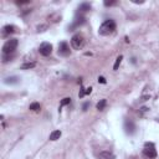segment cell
<instances>
[{"label": "cell", "instance_id": "1", "mask_svg": "<svg viewBox=\"0 0 159 159\" xmlns=\"http://www.w3.org/2000/svg\"><path fill=\"white\" fill-rule=\"evenodd\" d=\"M114 30H116V22L109 19V20H106V21L99 26L98 34H99L101 36H108V35L113 34Z\"/></svg>", "mask_w": 159, "mask_h": 159}, {"label": "cell", "instance_id": "2", "mask_svg": "<svg viewBox=\"0 0 159 159\" xmlns=\"http://www.w3.org/2000/svg\"><path fill=\"white\" fill-rule=\"evenodd\" d=\"M17 45H19L17 39H10V40H7V41L4 43V46H2V53H4V55H10V53H12V52L16 50Z\"/></svg>", "mask_w": 159, "mask_h": 159}, {"label": "cell", "instance_id": "3", "mask_svg": "<svg viewBox=\"0 0 159 159\" xmlns=\"http://www.w3.org/2000/svg\"><path fill=\"white\" fill-rule=\"evenodd\" d=\"M83 45H84V37H83L82 34H76V35L72 36V39H71V46H72V48L81 50L83 47Z\"/></svg>", "mask_w": 159, "mask_h": 159}, {"label": "cell", "instance_id": "4", "mask_svg": "<svg viewBox=\"0 0 159 159\" xmlns=\"http://www.w3.org/2000/svg\"><path fill=\"white\" fill-rule=\"evenodd\" d=\"M143 154L144 157L149 158V159H153L157 157V150H155V145L152 143V142H147L144 144V148H143Z\"/></svg>", "mask_w": 159, "mask_h": 159}, {"label": "cell", "instance_id": "5", "mask_svg": "<svg viewBox=\"0 0 159 159\" xmlns=\"http://www.w3.org/2000/svg\"><path fill=\"white\" fill-rule=\"evenodd\" d=\"M39 52L42 55V56H48L51 55L52 52V45L50 42H42L39 47Z\"/></svg>", "mask_w": 159, "mask_h": 159}, {"label": "cell", "instance_id": "6", "mask_svg": "<svg viewBox=\"0 0 159 159\" xmlns=\"http://www.w3.org/2000/svg\"><path fill=\"white\" fill-rule=\"evenodd\" d=\"M58 55H61V56H68L70 55V46H68L67 42H65V41L60 42V45H58Z\"/></svg>", "mask_w": 159, "mask_h": 159}, {"label": "cell", "instance_id": "7", "mask_svg": "<svg viewBox=\"0 0 159 159\" xmlns=\"http://www.w3.org/2000/svg\"><path fill=\"white\" fill-rule=\"evenodd\" d=\"M98 159H116V155L111 150H102L98 153Z\"/></svg>", "mask_w": 159, "mask_h": 159}, {"label": "cell", "instance_id": "8", "mask_svg": "<svg viewBox=\"0 0 159 159\" xmlns=\"http://www.w3.org/2000/svg\"><path fill=\"white\" fill-rule=\"evenodd\" d=\"M124 128H125V132H127L128 134H133V133L135 132V125H134V123H133L132 120H125Z\"/></svg>", "mask_w": 159, "mask_h": 159}, {"label": "cell", "instance_id": "9", "mask_svg": "<svg viewBox=\"0 0 159 159\" xmlns=\"http://www.w3.org/2000/svg\"><path fill=\"white\" fill-rule=\"evenodd\" d=\"M15 31H16V26H14V25H5L2 27V35L4 36H6L9 34H14Z\"/></svg>", "mask_w": 159, "mask_h": 159}, {"label": "cell", "instance_id": "10", "mask_svg": "<svg viewBox=\"0 0 159 159\" xmlns=\"http://www.w3.org/2000/svg\"><path fill=\"white\" fill-rule=\"evenodd\" d=\"M60 137H61V130H58V129L52 130L50 134V140H57V139H60Z\"/></svg>", "mask_w": 159, "mask_h": 159}, {"label": "cell", "instance_id": "11", "mask_svg": "<svg viewBox=\"0 0 159 159\" xmlns=\"http://www.w3.org/2000/svg\"><path fill=\"white\" fill-rule=\"evenodd\" d=\"M78 10L82 11V12L89 11V10H91V4H88V2H82V4L78 6Z\"/></svg>", "mask_w": 159, "mask_h": 159}, {"label": "cell", "instance_id": "12", "mask_svg": "<svg viewBox=\"0 0 159 159\" xmlns=\"http://www.w3.org/2000/svg\"><path fill=\"white\" fill-rule=\"evenodd\" d=\"M4 82H5L6 84H15V83L19 82V78L15 77V76H12V77H7V78H5Z\"/></svg>", "mask_w": 159, "mask_h": 159}, {"label": "cell", "instance_id": "13", "mask_svg": "<svg viewBox=\"0 0 159 159\" xmlns=\"http://www.w3.org/2000/svg\"><path fill=\"white\" fill-rule=\"evenodd\" d=\"M36 66L35 62H26L24 65H21V70H30V68H34Z\"/></svg>", "mask_w": 159, "mask_h": 159}, {"label": "cell", "instance_id": "14", "mask_svg": "<svg viewBox=\"0 0 159 159\" xmlns=\"http://www.w3.org/2000/svg\"><path fill=\"white\" fill-rule=\"evenodd\" d=\"M122 60H123V56H122V55H119V56L116 58V62H114V65H113V70H114V71H116V70H118V67H119V65H120Z\"/></svg>", "mask_w": 159, "mask_h": 159}, {"label": "cell", "instance_id": "15", "mask_svg": "<svg viewBox=\"0 0 159 159\" xmlns=\"http://www.w3.org/2000/svg\"><path fill=\"white\" fill-rule=\"evenodd\" d=\"M106 104H107V101H106V99H101V101L97 103V106H96V107H97V109H98V111H103V109H104V107H106Z\"/></svg>", "mask_w": 159, "mask_h": 159}, {"label": "cell", "instance_id": "16", "mask_svg": "<svg viewBox=\"0 0 159 159\" xmlns=\"http://www.w3.org/2000/svg\"><path fill=\"white\" fill-rule=\"evenodd\" d=\"M40 108H41V107H40V104H39L37 102H34V103H31V104H30V109H31V111H34V112H39V111H40Z\"/></svg>", "mask_w": 159, "mask_h": 159}, {"label": "cell", "instance_id": "17", "mask_svg": "<svg viewBox=\"0 0 159 159\" xmlns=\"http://www.w3.org/2000/svg\"><path fill=\"white\" fill-rule=\"evenodd\" d=\"M70 102H71V98H68V97L63 98V99L61 101V107H62V106H66V104H68Z\"/></svg>", "mask_w": 159, "mask_h": 159}, {"label": "cell", "instance_id": "18", "mask_svg": "<svg viewBox=\"0 0 159 159\" xmlns=\"http://www.w3.org/2000/svg\"><path fill=\"white\" fill-rule=\"evenodd\" d=\"M86 94V88H83V87H81V91H80V93H78V96L82 98L83 96Z\"/></svg>", "mask_w": 159, "mask_h": 159}, {"label": "cell", "instance_id": "19", "mask_svg": "<svg viewBox=\"0 0 159 159\" xmlns=\"http://www.w3.org/2000/svg\"><path fill=\"white\" fill-rule=\"evenodd\" d=\"M46 27H47L46 25H40V26H37V31H39V32H40V31H45Z\"/></svg>", "mask_w": 159, "mask_h": 159}, {"label": "cell", "instance_id": "20", "mask_svg": "<svg viewBox=\"0 0 159 159\" xmlns=\"http://www.w3.org/2000/svg\"><path fill=\"white\" fill-rule=\"evenodd\" d=\"M114 4H116V1H104V6H112Z\"/></svg>", "mask_w": 159, "mask_h": 159}, {"label": "cell", "instance_id": "21", "mask_svg": "<svg viewBox=\"0 0 159 159\" xmlns=\"http://www.w3.org/2000/svg\"><path fill=\"white\" fill-rule=\"evenodd\" d=\"M98 82H101V83H106V78H104V77H98Z\"/></svg>", "mask_w": 159, "mask_h": 159}, {"label": "cell", "instance_id": "22", "mask_svg": "<svg viewBox=\"0 0 159 159\" xmlns=\"http://www.w3.org/2000/svg\"><path fill=\"white\" fill-rule=\"evenodd\" d=\"M92 92V88L91 87H88V88H86V94H89Z\"/></svg>", "mask_w": 159, "mask_h": 159}, {"label": "cell", "instance_id": "23", "mask_svg": "<svg viewBox=\"0 0 159 159\" xmlns=\"http://www.w3.org/2000/svg\"><path fill=\"white\" fill-rule=\"evenodd\" d=\"M88 106H89L88 103H84V104H83V107H82V108H83V111H86V109L88 108Z\"/></svg>", "mask_w": 159, "mask_h": 159}]
</instances>
